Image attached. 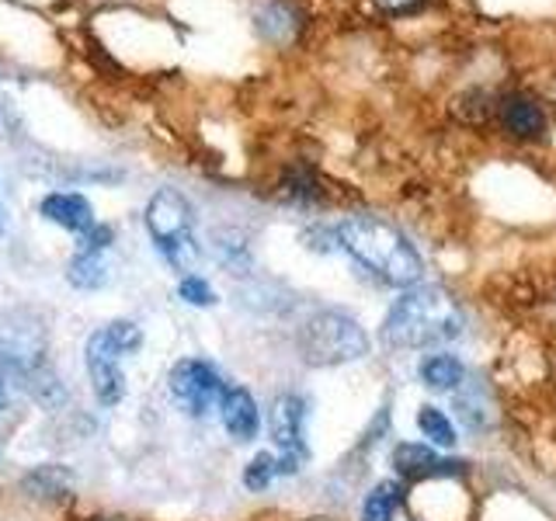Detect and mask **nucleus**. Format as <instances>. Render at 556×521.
<instances>
[{
  "mask_svg": "<svg viewBox=\"0 0 556 521\" xmlns=\"http://www.w3.org/2000/svg\"><path fill=\"white\" fill-rule=\"evenodd\" d=\"M372 4L382 11V14H390V17H404V14H417V11H425L431 0H372Z\"/></svg>",
  "mask_w": 556,
  "mask_h": 521,
  "instance_id": "obj_20",
  "label": "nucleus"
},
{
  "mask_svg": "<svg viewBox=\"0 0 556 521\" xmlns=\"http://www.w3.org/2000/svg\"><path fill=\"white\" fill-rule=\"evenodd\" d=\"M147 230L170 268H178V271L195 268V260H199L195 213H191V202L178 188L153 191V199L147 202Z\"/></svg>",
  "mask_w": 556,
  "mask_h": 521,
  "instance_id": "obj_5",
  "label": "nucleus"
},
{
  "mask_svg": "<svg viewBox=\"0 0 556 521\" xmlns=\"http://www.w3.org/2000/svg\"><path fill=\"white\" fill-rule=\"evenodd\" d=\"M417 379L421 386H428L431 393H459L466 382H469V369L459 355L452 352H431L417 361Z\"/></svg>",
  "mask_w": 556,
  "mask_h": 521,
  "instance_id": "obj_13",
  "label": "nucleus"
},
{
  "mask_svg": "<svg viewBox=\"0 0 556 521\" xmlns=\"http://www.w3.org/2000/svg\"><path fill=\"white\" fill-rule=\"evenodd\" d=\"M178 295H181L188 306H216L213 285H208L205 278H199V275H185L181 285H178Z\"/></svg>",
  "mask_w": 556,
  "mask_h": 521,
  "instance_id": "obj_19",
  "label": "nucleus"
},
{
  "mask_svg": "<svg viewBox=\"0 0 556 521\" xmlns=\"http://www.w3.org/2000/svg\"><path fill=\"white\" fill-rule=\"evenodd\" d=\"M42 216L49 223L63 226L70 233H87L94 226V208L84 195H74V191H56V195L42 199Z\"/></svg>",
  "mask_w": 556,
  "mask_h": 521,
  "instance_id": "obj_14",
  "label": "nucleus"
},
{
  "mask_svg": "<svg viewBox=\"0 0 556 521\" xmlns=\"http://www.w3.org/2000/svg\"><path fill=\"white\" fill-rule=\"evenodd\" d=\"M414 424H417V431H421V439L434 448H456V442H459V424L434 404L417 407Z\"/></svg>",
  "mask_w": 556,
  "mask_h": 521,
  "instance_id": "obj_16",
  "label": "nucleus"
},
{
  "mask_svg": "<svg viewBox=\"0 0 556 521\" xmlns=\"http://www.w3.org/2000/svg\"><path fill=\"white\" fill-rule=\"evenodd\" d=\"M497 115H501V126L508 129L515 139H543L546 129H549L546 109L535 98L521 94V91L504 94L501 104H497Z\"/></svg>",
  "mask_w": 556,
  "mask_h": 521,
  "instance_id": "obj_10",
  "label": "nucleus"
},
{
  "mask_svg": "<svg viewBox=\"0 0 556 521\" xmlns=\"http://www.w3.org/2000/svg\"><path fill=\"white\" fill-rule=\"evenodd\" d=\"M143 347V330L129 320H112L109 327L94 330L87 338V376H91V386L101 407H115L122 396H126V372H122V361L136 355Z\"/></svg>",
  "mask_w": 556,
  "mask_h": 521,
  "instance_id": "obj_3",
  "label": "nucleus"
},
{
  "mask_svg": "<svg viewBox=\"0 0 556 521\" xmlns=\"http://www.w3.org/2000/svg\"><path fill=\"white\" fill-rule=\"evenodd\" d=\"M112 240H115L112 226H101V223H94L91 230L80 233L77 254L70 260V282L77 289H101L109 282V260H104V254H109Z\"/></svg>",
  "mask_w": 556,
  "mask_h": 521,
  "instance_id": "obj_9",
  "label": "nucleus"
},
{
  "mask_svg": "<svg viewBox=\"0 0 556 521\" xmlns=\"http://www.w3.org/2000/svg\"><path fill=\"white\" fill-rule=\"evenodd\" d=\"M306 417L309 404L300 393H282L275 396L271 414H268V431L275 442V456H278V476H295L309 459V445H306Z\"/></svg>",
  "mask_w": 556,
  "mask_h": 521,
  "instance_id": "obj_6",
  "label": "nucleus"
},
{
  "mask_svg": "<svg viewBox=\"0 0 556 521\" xmlns=\"http://www.w3.org/2000/svg\"><path fill=\"white\" fill-rule=\"evenodd\" d=\"M14 361L8 358V352H0V410L8 407V396H11V382H14Z\"/></svg>",
  "mask_w": 556,
  "mask_h": 521,
  "instance_id": "obj_21",
  "label": "nucleus"
},
{
  "mask_svg": "<svg viewBox=\"0 0 556 521\" xmlns=\"http://www.w3.org/2000/svg\"><path fill=\"white\" fill-rule=\"evenodd\" d=\"M219 421L233 442H251L261 428V410H257V399L251 396V390L226 386L223 404H219Z\"/></svg>",
  "mask_w": 556,
  "mask_h": 521,
  "instance_id": "obj_11",
  "label": "nucleus"
},
{
  "mask_svg": "<svg viewBox=\"0 0 556 521\" xmlns=\"http://www.w3.org/2000/svg\"><path fill=\"white\" fill-rule=\"evenodd\" d=\"M167 386L174 404H178L188 417H208L213 410H219L223 404V379L208 361L202 358H181L167 376Z\"/></svg>",
  "mask_w": 556,
  "mask_h": 521,
  "instance_id": "obj_7",
  "label": "nucleus"
},
{
  "mask_svg": "<svg viewBox=\"0 0 556 521\" xmlns=\"http://www.w3.org/2000/svg\"><path fill=\"white\" fill-rule=\"evenodd\" d=\"M282 195H286V199H292V202H300V205H313V202H320V188H317V178H313L309 170H292L289 178H286Z\"/></svg>",
  "mask_w": 556,
  "mask_h": 521,
  "instance_id": "obj_18",
  "label": "nucleus"
},
{
  "mask_svg": "<svg viewBox=\"0 0 556 521\" xmlns=\"http://www.w3.org/2000/svg\"><path fill=\"white\" fill-rule=\"evenodd\" d=\"M278 480V456L275 452H257V456L243 469V486L248 491H268V486Z\"/></svg>",
  "mask_w": 556,
  "mask_h": 521,
  "instance_id": "obj_17",
  "label": "nucleus"
},
{
  "mask_svg": "<svg viewBox=\"0 0 556 521\" xmlns=\"http://www.w3.org/2000/svg\"><path fill=\"white\" fill-rule=\"evenodd\" d=\"M466 334V309L445 285H414L387 309L379 323V344L387 352H425L452 344Z\"/></svg>",
  "mask_w": 556,
  "mask_h": 521,
  "instance_id": "obj_1",
  "label": "nucleus"
},
{
  "mask_svg": "<svg viewBox=\"0 0 556 521\" xmlns=\"http://www.w3.org/2000/svg\"><path fill=\"white\" fill-rule=\"evenodd\" d=\"M369 334L365 327L341 309H324L313 313L306 327L300 330V355L313 369H334V365H348L369 355Z\"/></svg>",
  "mask_w": 556,
  "mask_h": 521,
  "instance_id": "obj_4",
  "label": "nucleus"
},
{
  "mask_svg": "<svg viewBox=\"0 0 556 521\" xmlns=\"http://www.w3.org/2000/svg\"><path fill=\"white\" fill-rule=\"evenodd\" d=\"M463 459L442 456V448H434L428 442H400L393 448V469L404 480H452L466 473Z\"/></svg>",
  "mask_w": 556,
  "mask_h": 521,
  "instance_id": "obj_8",
  "label": "nucleus"
},
{
  "mask_svg": "<svg viewBox=\"0 0 556 521\" xmlns=\"http://www.w3.org/2000/svg\"><path fill=\"white\" fill-rule=\"evenodd\" d=\"M334 243L379 282L393 289H414L425 278V257L414 243L382 216H344L334 226Z\"/></svg>",
  "mask_w": 556,
  "mask_h": 521,
  "instance_id": "obj_2",
  "label": "nucleus"
},
{
  "mask_svg": "<svg viewBox=\"0 0 556 521\" xmlns=\"http://www.w3.org/2000/svg\"><path fill=\"white\" fill-rule=\"evenodd\" d=\"M404 483L396 476L379 480L365 491L358 504V521H396V514L404 511Z\"/></svg>",
  "mask_w": 556,
  "mask_h": 521,
  "instance_id": "obj_15",
  "label": "nucleus"
},
{
  "mask_svg": "<svg viewBox=\"0 0 556 521\" xmlns=\"http://www.w3.org/2000/svg\"><path fill=\"white\" fill-rule=\"evenodd\" d=\"M254 28L265 42L286 46L303 28V11L295 0H265L254 14Z\"/></svg>",
  "mask_w": 556,
  "mask_h": 521,
  "instance_id": "obj_12",
  "label": "nucleus"
}]
</instances>
